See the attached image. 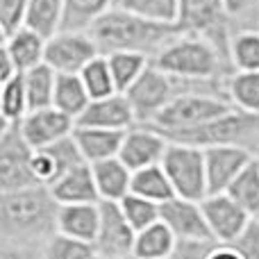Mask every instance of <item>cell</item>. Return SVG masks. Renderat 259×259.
Instances as JSON below:
<instances>
[{
    "label": "cell",
    "instance_id": "1",
    "mask_svg": "<svg viewBox=\"0 0 259 259\" xmlns=\"http://www.w3.org/2000/svg\"><path fill=\"white\" fill-rule=\"evenodd\" d=\"M57 214L59 202L50 187L34 184L16 191H0V237L5 243L44 246L57 234Z\"/></svg>",
    "mask_w": 259,
    "mask_h": 259
},
{
    "label": "cell",
    "instance_id": "2",
    "mask_svg": "<svg viewBox=\"0 0 259 259\" xmlns=\"http://www.w3.org/2000/svg\"><path fill=\"white\" fill-rule=\"evenodd\" d=\"M89 34L98 44L100 55L141 53L152 59L164 46L182 34V30L178 23L148 21L125 9L112 7L89 27Z\"/></svg>",
    "mask_w": 259,
    "mask_h": 259
},
{
    "label": "cell",
    "instance_id": "3",
    "mask_svg": "<svg viewBox=\"0 0 259 259\" xmlns=\"http://www.w3.org/2000/svg\"><path fill=\"white\" fill-rule=\"evenodd\" d=\"M152 66L178 80L187 82H221L225 84L234 73L230 55L202 34L182 32L150 59Z\"/></svg>",
    "mask_w": 259,
    "mask_h": 259
},
{
    "label": "cell",
    "instance_id": "4",
    "mask_svg": "<svg viewBox=\"0 0 259 259\" xmlns=\"http://www.w3.org/2000/svg\"><path fill=\"white\" fill-rule=\"evenodd\" d=\"M166 139L175 143H189L202 150L216 146H241L259 152V114H248L234 107L205 125L170 134Z\"/></svg>",
    "mask_w": 259,
    "mask_h": 259
},
{
    "label": "cell",
    "instance_id": "5",
    "mask_svg": "<svg viewBox=\"0 0 259 259\" xmlns=\"http://www.w3.org/2000/svg\"><path fill=\"white\" fill-rule=\"evenodd\" d=\"M230 109H234V105L223 94H216V91H187V94L178 96L170 105H166L150 125L159 130L164 137H170V134L205 125V123L228 114Z\"/></svg>",
    "mask_w": 259,
    "mask_h": 259
},
{
    "label": "cell",
    "instance_id": "6",
    "mask_svg": "<svg viewBox=\"0 0 259 259\" xmlns=\"http://www.w3.org/2000/svg\"><path fill=\"white\" fill-rule=\"evenodd\" d=\"M166 175L173 184L175 193L189 200H205L209 196L207 189V168H205V150L189 143H168L164 159H161Z\"/></svg>",
    "mask_w": 259,
    "mask_h": 259
},
{
    "label": "cell",
    "instance_id": "7",
    "mask_svg": "<svg viewBox=\"0 0 259 259\" xmlns=\"http://www.w3.org/2000/svg\"><path fill=\"white\" fill-rule=\"evenodd\" d=\"M178 25L182 32L202 34L211 39L223 53L230 55L234 23L225 12L223 0H180Z\"/></svg>",
    "mask_w": 259,
    "mask_h": 259
},
{
    "label": "cell",
    "instance_id": "8",
    "mask_svg": "<svg viewBox=\"0 0 259 259\" xmlns=\"http://www.w3.org/2000/svg\"><path fill=\"white\" fill-rule=\"evenodd\" d=\"M34 148L25 141L18 123H9L0 130V191L34 187L36 178L32 170Z\"/></svg>",
    "mask_w": 259,
    "mask_h": 259
},
{
    "label": "cell",
    "instance_id": "9",
    "mask_svg": "<svg viewBox=\"0 0 259 259\" xmlns=\"http://www.w3.org/2000/svg\"><path fill=\"white\" fill-rule=\"evenodd\" d=\"M98 55V44L89 30H62L46 46V64L57 73H80Z\"/></svg>",
    "mask_w": 259,
    "mask_h": 259
},
{
    "label": "cell",
    "instance_id": "10",
    "mask_svg": "<svg viewBox=\"0 0 259 259\" xmlns=\"http://www.w3.org/2000/svg\"><path fill=\"white\" fill-rule=\"evenodd\" d=\"M137 230L130 225L118 202L100 200V228L96 237V252L103 259H132Z\"/></svg>",
    "mask_w": 259,
    "mask_h": 259
},
{
    "label": "cell",
    "instance_id": "11",
    "mask_svg": "<svg viewBox=\"0 0 259 259\" xmlns=\"http://www.w3.org/2000/svg\"><path fill=\"white\" fill-rule=\"evenodd\" d=\"M200 205L216 243H234L252 219L228 193H211L205 200H200Z\"/></svg>",
    "mask_w": 259,
    "mask_h": 259
},
{
    "label": "cell",
    "instance_id": "12",
    "mask_svg": "<svg viewBox=\"0 0 259 259\" xmlns=\"http://www.w3.org/2000/svg\"><path fill=\"white\" fill-rule=\"evenodd\" d=\"M257 157L255 150L241 146H216L205 150L207 189L211 193H225L243 168Z\"/></svg>",
    "mask_w": 259,
    "mask_h": 259
},
{
    "label": "cell",
    "instance_id": "13",
    "mask_svg": "<svg viewBox=\"0 0 259 259\" xmlns=\"http://www.w3.org/2000/svg\"><path fill=\"white\" fill-rule=\"evenodd\" d=\"M161 221L170 228L178 241H214L202 205L198 200L180 196L170 198L161 205Z\"/></svg>",
    "mask_w": 259,
    "mask_h": 259
},
{
    "label": "cell",
    "instance_id": "14",
    "mask_svg": "<svg viewBox=\"0 0 259 259\" xmlns=\"http://www.w3.org/2000/svg\"><path fill=\"white\" fill-rule=\"evenodd\" d=\"M168 139L152 125H134L125 132L118 157L134 173V170L161 164L166 150H168Z\"/></svg>",
    "mask_w": 259,
    "mask_h": 259
},
{
    "label": "cell",
    "instance_id": "15",
    "mask_svg": "<svg viewBox=\"0 0 259 259\" xmlns=\"http://www.w3.org/2000/svg\"><path fill=\"white\" fill-rule=\"evenodd\" d=\"M18 127H21L25 141L34 150H39V148L53 146V143L71 137L75 130V121L64 112H59L57 107H46L27 112V116L18 123Z\"/></svg>",
    "mask_w": 259,
    "mask_h": 259
},
{
    "label": "cell",
    "instance_id": "16",
    "mask_svg": "<svg viewBox=\"0 0 259 259\" xmlns=\"http://www.w3.org/2000/svg\"><path fill=\"white\" fill-rule=\"evenodd\" d=\"M80 127H103V130H118L127 132L130 127L139 125L134 109L130 105L125 94H114L109 98L91 100L89 107L82 112V116L75 121Z\"/></svg>",
    "mask_w": 259,
    "mask_h": 259
},
{
    "label": "cell",
    "instance_id": "17",
    "mask_svg": "<svg viewBox=\"0 0 259 259\" xmlns=\"http://www.w3.org/2000/svg\"><path fill=\"white\" fill-rule=\"evenodd\" d=\"M55 200L59 205H89V202H100V193L96 187V178L91 164H80L64 173L57 182L50 187Z\"/></svg>",
    "mask_w": 259,
    "mask_h": 259
},
{
    "label": "cell",
    "instance_id": "18",
    "mask_svg": "<svg viewBox=\"0 0 259 259\" xmlns=\"http://www.w3.org/2000/svg\"><path fill=\"white\" fill-rule=\"evenodd\" d=\"M98 228H100V202L59 205L57 232L73 239H80V241H87V243H96Z\"/></svg>",
    "mask_w": 259,
    "mask_h": 259
},
{
    "label": "cell",
    "instance_id": "19",
    "mask_svg": "<svg viewBox=\"0 0 259 259\" xmlns=\"http://www.w3.org/2000/svg\"><path fill=\"white\" fill-rule=\"evenodd\" d=\"M73 137H75L77 148H80V152H82V157H84L87 164H96V161L118 157L121 146H123V139H125V132L75 125Z\"/></svg>",
    "mask_w": 259,
    "mask_h": 259
},
{
    "label": "cell",
    "instance_id": "20",
    "mask_svg": "<svg viewBox=\"0 0 259 259\" xmlns=\"http://www.w3.org/2000/svg\"><path fill=\"white\" fill-rule=\"evenodd\" d=\"M46 46H48V39L25 25H23L21 30H16L14 34L3 39V48L7 50L12 62L16 64L18 73H27L30 68L44 64L46 62Z\"/></svg>",
    "mask_w": 259,
    "mask_h": 259
},
{
    "label": "cell",
    "instance_id": "21",
    "mask_svg": "<svg viewBox=\"0 0 259 259\" xmlns=\"http://www.w3.org/2000/svg\"><path fill=\"white\" fill-rule=\"evenodd\" d=\"M91 170H94L100 200L121 202L132 189V170L123 164L121 157L96 161V164H91Z\"/></svg>",
    "mask_w": 259,
    "mask_h": 259
},
{
    "label": "cell",
    "instance_id": "22",
    "mask_svg": "<svg viewBox=\"0 0 259 259\" xmlns=\"http://www.w3.org/2000/svg\"><path fill=\"white\" fill-rule=\"evenodd\" d=\"M178 237L170 232L164 221H157L155 225L137 232L132 259H170L178 248Z\"/></svg>",
    "mask_w": 259,
    "mask_h": 259
},
{
    "label": "cell",
    "instance_id": "23",
    "mask_svg": "<svg viewBox=\"0 0 259 259\" xmlns=\"http://www.w3.org/2000/svg\"><path fill=\"white\" fill-rule=\"evenodd\" d=\"M91 103V96L82 82L80 73H57V84H55V100L53 107L71 116L73 121L82 116Z\"/></svg>",
    "mask_w": 259,
    "mask_h": 259
},
{
    "label": "cell",
    "instance_id": "24",
    "mask_svg": "<svg viewBox=\"0 0 259 259\" xmlns=\"http://www.w3.org/2000/svg\"><path fill=\"white\" fill-rule=\"evenodd\" d=\"M64 16H66V0H30L25 27L50 39L64 30Z\"/></svg>",
    "mask_w": 259,
    "mask_h": 259
},
{
    "label": "cell",
    "instance_id": "25",
    "mask_svg": "<svg viewBox=\"0 0 259 259\" xmlns=\"http://www.w3.org/2000/svg\"><path fill=\"white\" fill-rule=\"evenodd\" d=\"M130 193H137V196H141V198H148V200L157 202V205H164L166 200H170V198L178 196L161 164L148 166V168H141V170H134Z\"/></svg>",
    "mask_w": 259,
    "mask_h": 259
},
{
    "label": "cell",
    "instance_id": "26",
    "mask_svg": "<svg viewBox=\"0 0 259 259\" xmlns=\"http://www.w3.org/2000/svg\"><path fill=\"white\" fill-rule=\"evenodd\" d=\"M23 82H25L30 112L53 107L55 84H57V71H55V68H50L48 64L44 62V64H39V66L30 68L27 73H23Z\"/></svg>",
    "mask_w": 259,
    "mask_h": 259
},
{
    "label": "cell",
    "instance_id": "27",
    "mask_svg": "<svg viewBox=\"0 0 259 259\" xmlns=\"http://www.w3.org/2000/svg\"><path fill=\"white\" fill-rule=\"evenodd\" d=\"M225 96L241 112L259 114V71H234L225 80Z\"/></svg>",
    "mask_w": 259,
    "mask_h": 259
},
{
    "label": "cell",
    "instance_id": "28",
    "mask_svg": "<svg viewBox=\"0 0 259 259\" xmlns=\"http://www.w3.org/2000/svg\"><path fill=\"white\" fill-rule=\"evenodd\" d=\"M230 62L234 71H259V27L234 30L230 39Z\"/></svg>",
    "mask_w": 259,
    "mask_h": 259
},
{
    "label": "cell",
    "instance_id": "29",
    "mask_svg": "<svg viewBox=\"0 0 259 259\" xmlns=\"http://www.w3.org/2000/svg\"><path fill=\"white\" fill-rule=\"evenodd\" d=\"M112 68L114 82H116L118 94H125L130 87L146 73V68L150 66V57L141 53H112L105 55Z\"/></svg>",
    "mask_w": 259,
    "mask_h": 259
},
{
    "label": "cell",
    "instance_id": "30",
    "mask_svg": "<svg viewBox=\"0 0 259 259\" xmlns=\"http://www.w3.org/2000/svg\"><path fill=\"white\" fill-rule=\"evenodd\" d=\"M225 193L237 200L250 216H259V155L239 173V178L230 184Z\"/></svg>",
    "mask_w": 259,
    "mask_h": 259
},
{
    "label": "cell",
    "instance_id": "31",
    "mask_svg": "<svg viewBox=\"0 0 259 259\" xmlns=\"http://www.w3.org/2000/svg\"><path fill=\"white\" fill-rule=\"evenodd\" d=\"M30 112L25 94V82H23V73L14 75L12 80L3 82L0 89V116H3V125L9 123H21Z\"/></svg>",
    "mask_w": 259,
    "mask_h": 259
},
{
    "label": "cell",
    "instance_id": "32",
    "mask_svg": "<svg viewBox=\"0 0 259 259\" xmlns=\"http://www.w3.org/2000/svg\"><path fill=\"white\" fill-rule=\"evenodd\" d=\"M80 77L84 82L87 91H89L91 100H100V98H109V96L118 94L116 82H114L112 68L105 55H98L96 59H91L84 68L80 71Z\"/></svg>",
    "mask_w": 259,
    "mask_h": 259
},
{
    "label": "cell",
    "instance_id": "33",
    "mask_svg": "<svg viewBox=\"0 0 259 259\" xmlns=\"http://www.w3.org/2000/svg\"><path fill=\"white\" fill-rule=\"evenodd\" d=\"M112 7L114 0H66L64 30H89Z\"/></svg>",
    "mask_w": 259,
    "mask_h": 259
},
{
    "label": "cell",
    "instance_id": "34",
    "mask_svg": "<svg viewBox=\"0 0 259 259\" xmlns=\"http://www.w3.org/2000/svg\"><path fill=\"white\" fill-rule=\"evenodd\" d=\"M114 7L157 23H178L180 0H114Z\"/></svg>",
    "mask_w": 259,
    "mask_h": 259
},
{
    "label": "cell",
    "instance_id": "35",
    "mask_svg": "<svg viewBox=\"0 0 259 259\" xmlns=\"http://www.w3.org/2000/svg\"><path fill=\"white\" fill-rule=\"evenodd\" d=\"M41 252H44V259H96L98 257L94 243L66 237L62 232L53 234L41 246Z\"/></svg>",
    "mask_w": 259,
    "mask_h": 259
},
{
    "label": "cell",
    "instance_id": "36",
    "mask_svg": "<svg viewBox=\"0 0 259 259\" xmlns=\"http://www.w3.org/2000/svg\"><path fill=\"white\" fill-rule=\"evenodd\" d=\"M118 205H121L125 219L130 221V225H132L137 232H141V230L155 225L157 221H161V205L148 200V198L137 196V193H127Z\"/></svg>",
    "mask_w": 259,
    "mask_h": 259
},
{
    "label": "cell",
    "instance_id": "37",
    "mask_svg": "<svg viewBox=\"0 0 259 259\" xmlns=\"http://www.w3.org/2000/svg\"><path fill=\"white\" fill-rule=\"evenodd\" d=\"M27 7H30V0H0V30H3V39L25 25Z\"/></svg>",
    "mask_w": 259,
    "mask_h": 259
},
{
    "label": "cell",
    "instance_id": "38",
    "mask_svg": "<svg viewBox=\"0 0 259 259\" xmlns=\"http://www.w3.org/2000/svg\"><path fill=\"white\" fill-rule=\"evenodd\" d=\"M230 21L241 27H259V0H223Z\"/></svg>",
    "mask_w": 259,
    "mask_h": 259
},
{
    "label": "cell",
    "instance_id": "39",
    "mask_svg": "<svg viewBox=\"0 0 259 259\" xmlns=\"http://www.w3.org/2000/svg\"><path fill=\"white\" fill-rule=\"evenodd\" d=\"M230 246L237 248L243 259H259V216H252L250 223L246 225V230Z\"/></svg>",
    "mask_w": 259,
    "mask_h": 259
},
{
    "label": "cell",
    "instance_id": "40",
    "mask_svg": "<svg viewBox=\"0 0 259 259\" xmlns=\"http://www.w3.org/2000/svg\"><path fill=\"white\" fill-rule=\"evenodd\" d=\"M214 246V241H180L170 259H207Z\"/></svg>",
    "mask_w": 259,
    "mask_h": 259
},
{
    "label": "cell",
    "instance_id": "41",
    "mask_svg": "<svg viewBox=\"0 0 259 259\" xmlns=\"http://www.w3.org/2000/svg\"><path fill=\"white\" fill-rule=\"evenodd\" d=\"M0 259H44L41 246H23V243H0Z\"/></svg>",
    "mask_w": 259,
    "mask_h": 259
},
{
    "label": "cell",
    "instance_id": "42",
    "mask_svg": "<svg viewBox=\"0 0 259 259\" xmlns=\"http://www.w3.org/2000/svg\"><path fill=\"white\" fill-rule=\"evenodd\" d=\"M14 75H18V68H16V64L12 62V57L7 55V50L3 48L0 50V84L12 80Z\"/></svg>",
    "mask_w": 259,
    "mask_h": 259
},
{
    "label": "cell",
    "instance_id": "43",
    "mask_svg": "<svg viewBox=\"0 0 259 259\" xmlns=\"http://www.w3.org/2000/svg\"><path fill=\"white\" fill-rule=\"evenodd\" d=\"M207 259H243V257H241V252L234 246H230V243H216Z\"/></svg>",
    "mask_w": 259,
    "mask_h": 259
},
{
    "label": "cell",
    "instance_id": "44",
    "mask_svg": "<svg viewBox=\"0 0 259 259\" xmlns=\"http://www.w3.org/2000/svg\"><path fill=\"white\" fill-rule=\"evenodd\" d=\"M96 259H103V257H100V255H98V257H96Z\"/></svg>",
    "mask_w": 259,
    "mask_h": 259
},
{
    "label": "cell",
    "instance_id": "45",
    "mask_svg": "<svg viewBox=\"0 0 259 259\" xmlns=\"http://www.w3.org/2000/svg\"><path fill=\"white\" fill-rule=\"evenodd\" d=\"M257 155H259V152H257Z\"/></svg>",
    "mask_w": 259,
    "mask_h": 259
}]
</instances>
